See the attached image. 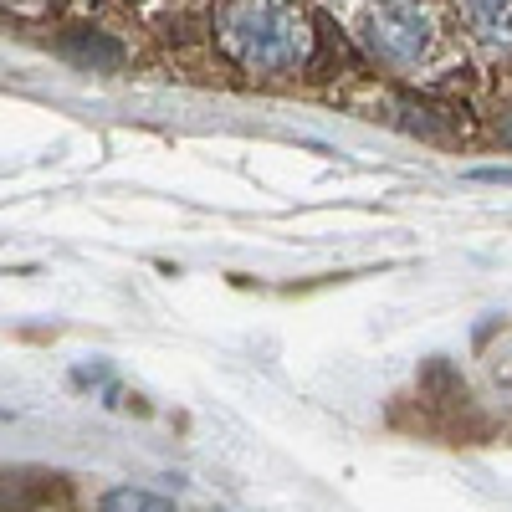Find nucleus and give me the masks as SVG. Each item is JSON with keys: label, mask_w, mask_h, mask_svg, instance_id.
<instances>
[{"label": "nucleus", "mask_w": 512, "mask_h": 512, "mask_svg": "<svg viewBox=\"0 0 512 512\" xmlns=\"http://www.w3.org/2000/svg\"><path fill=\"white\" fill-rule=\"evenodd\" d=\"M98 512H175L164 497H154V492H134V487H123V492H113Z\"/></svg>", "instance_id": "nucleus-5"}, {"label": "nucleus", "mask_w": 512, "mask_h": 512, "mask_svg": "<svg viewBox=\"0 0 512 512\" xmlns=\"http://www.w3.org/2000/svg\"><path fill=\"white\" fill-rule=\"evenodd\" d=\"M221 52L262 77H282L308 67L313 57V21L297 0H226L216 16Z\"/></svg>", "instance_id": "nucleus-1"}, {"label": "nucleus", "mask_w": 512, "mask_h": 512, "mask_svg": "<svg viewBox=\"0 0 512 512\" xmlns=\"http://www.w3.org/2000/svg\"><path fill=\"white\" fill-rule=\"evenodd\" d=\"M497 134H502V144H512V108L502 113V123H497Z\"/></svg>", "instance_id": "nucleus-6"}, {"label": "nucleus", "mask_w": 512, "mask_h": 512, "mask_svg": "<svg viewBox=\"0 0 512 512\" xmlns=\"http://www.w3.org/2000/svg\"><path fill=\"white\" fill-rule=\"evenodd\" d=\"M436 16L420 0H379L364 16V47L384 62V67H420L436 52Z\"/></svg>", "instance_id": "nucleus-2"}, {"label": "nucleus", "mask_w": 512, "mask_h": 512, "mask_svg": "<svg viewBox=\"0 0 512 512\" xmlns=\"http://www.w3.org/2000/svg\"><path fill=\"white\" fill-rule=\"evenodd\" d=\"M466 26L487 47H512V0H466Z\"/></svg>", "instance_id": "nucleus-3"}, {"label": "nucleus", "mask_w": 512, "mask_h": 512, "mask_svg": "<svg viewBox=\"0 0 512 512\" xmlns=\"http://www.w3.org/2000/svg\"><path fill=\"white\" fill-rule=\"evenodd\" d=\"M16 6H31V0H16Z\"/></svg>", "instance_id": "nucleus-7"}, {"label": "nucleus", "mask_w": 512, "mask_h": 512, "mask_svg": "<svg viewBox=\"0 0 512 512\" xmlns=\"http://www.w3.org/2000/svg\"><path fill=\"white\" fill-rule=\"evenodd\" d=\"M67 52H72L77 62H88V67H118V62H123L118 41H108V36H88V31L67 36Z\"/></svg>", "instance_id": "nucleus-4"}]
</instances>
